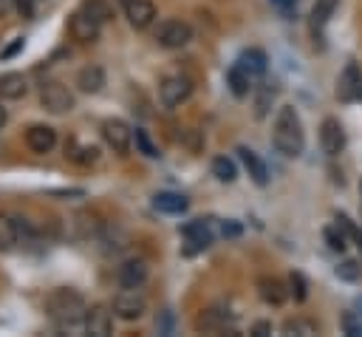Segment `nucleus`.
<instances>
[{
    "label": "nucleus",
    "instance_id": "nucleus-42",
    "mask_svg": "<svg viewBox=\"0 0 362 337\" xmlns=\"http://www.w3.org/2000/svg\"><path fill=\"white\" fill-rule=\"evenodd\" d=\"M272 3H274V6H280V8H291L297 0H272Z\"/></svg>",
    "mask_w": 362,
    "mask_h": 337
},
{
    "label": "nucleus",
    "instance_id": "nucleus-25",
    "mask_svg": "<svg viewBox=\"0 0 362 337\" xmlns=\"http://www.w3.org/2000/svg\"><path fill=\"white\" fill-rule=\"evenodd\" d=\"M20 241V232H17V221L8 218V215H0V252H11Z\"/></svg>",
    "mask_w": 362,
    "mask_h": 337
},
{
    "label": "nucleus",
    "instance_id": "nucleus-4",
    "mask_svg": "<svg viewBox=\"0 0 362 337\" xmlns=\"http://www.w3.org/2000/svg\"><path fill=\"white\" fill-rule=\"evenodd\" d=\"M189 96H192V79L184 76V74H170V76H164L161 85H158V102H161L167 110H175V108L184 105Z\"/></svg>",
    "mask_w": 362,
    "mask_h": 337
},
{
    "label": "nucleus",
    "instance_id": "nucleus-36",
    "mask_svg": "<svg viewBox=\"0 0 362 337\" xmlns=\"http://www.w3.org/2000/svg\"><path fill=\"white\" fill-rule=\"evenodd\" d=\"M337 278H339V280H359V278H362L359 261H342V263L337 266Z\"/></svg>",
    "mask_w": 362,
    "mask_h": 337
},
{
    "label": "nucleus",
    "instance_id": "nucleus-24",
    "mask_svg": "<svg viewBox=\"0 0 362 337\" xmlns=\"http://www.w3.org/2000/svg\"><path fill=\"white\" fill-rule=\"evenodd\" d=\"M79 8H82L88 17H93L96 23H102V25L113 17V6H110V0H82Z\"/></svg>",
    "mask_w": 362,
    "mask_h": 337
},
{
    "label": "nucleus",
    "instance_id": "nucleus-3",
    "mask_svg": "<svg viewBox=\"0 0 362 337\" xmlns=\"http://www.w3.org/2000/svg\"><path fill=\"white\" fill-rule=\"evenodd\" d=\"M192 40V25L187 20H178V17H167L158 23L156 28V42L167 51H178L184 45H189Z\"/></svg>",
    "mask_w": 362,
    "mask_h": 337
},
{
    "label": "nucleus",
    "instance_id": "nucleus-37",
    "mask_svg": "<svg viewBox=\"0 0 362 337\" xmlns=\"http://www.w3.org/2000/svg\"><path fill=\"white\" fill-rule=\"evenodd\" d=\"M11 6L20 11V17H34V0H11Z\"/></svg>",
    "mask_w": 362,
    "mask_h": 337
},
{
    "label": "nucleus",
    "instance_id": "nucleus-1",
    "mask_svg": "<svg viewBox=\"0 0 362 337\" xmlns=\"http://www.w3.org/2000/svg\"><path fill=\"white\" fill-rule=\"evenodd\" d=\"M272 142L288 159H297L303 153V147H305V130H303L300 113L291 105H280L277 108L274 127H272Z\"/></svg>",
    "mask_w": 362,
    "mask_h": 337
},
{
    "label": "nucleus",
    "instance_id": "nucleus-7",
    "mask_svg": "<svg viewBox=\"0 0 362 337\" xmlns=\"http://www.w3.org/2000/svg\"><path fill=\"white\" fill-rule=\"evenodd\" d=\"M102 139H105V144L113 150V153H119V156H127L130 153V144H133V130H130V125L124 122V119H105L102 122Z\"/></svg>",
    "mask_w": 362,
    "mask_h": 337
},
{
    "label": "nucleus",
    "instance_id": "nucleus-38",
    "mask_svg": "<svg viewBox=\"0 0 362 337\" xmlns=\"http://www.w3.org/2000/svg\"><path fill=\"white\" fill-rule=\"evenodd\" d=\"M17 51H23V37H17L14 42H8V45H6L3 51H0V59H11V57H14Z\"/></svg>",
    "mask_w": 362,
    "mask_h": 337
},
{
    "label": "nucleus",
    "instance_id": "nucleus-10",
    "mask_svg": "<svg viewBox=\"0 0 362 337\" xmlns=\"http://www.w3.org/2000/svg\"><path fill=\"white\" fill-rule=\"evenodd\" d=\"M320 147L331 159L342 153V147H345V130H342V125H339L337 116H325L322 119V125H320Z\"/></svg>",
    "mask_w": 362,
    "mask_h": 337
},
{
    "label": "nucleus",
    "instance_id": "nucleus-28",
    "mask_svg": "<svg viewBox=\"0 0 362 337\" xmlns=\"http://www.w3.org/2000/svg\"><path fill=\"white\" fill-rule=\"evenodd\" d=\"M274 88L269 85V82H263L260 88H257V99H255V116L257 119H263L266 113H269V108H272V102H274Z\"/></svg>",
    "mask_w": 362,
    "mask_h": 337
},
{
    "label": "nucleus",
    "instance_id": "nucleus-32",
    "mask_svg": "<svg viewBox=\"0 0 362 337\" xmlns=\"http://www.w3.org/2000/svg\"><path fill=\"white\" fill-rule=\"evenodd\" d=\"M133 142H136V150H139L141 156H147V159H158V147L153 144V139L147 136V130L136 127V130H133Z\"/></svg>",
    "mask_w": 362,
    "mask_h": 337
},
{
    "label": "nucleus",
    "instance_id": "nucleus-30",
    "mask_svg": "<svg viewBox=\"0 0 362 337\" xmlns=\"http://www.w3.org/2000/svg\"><path fill=\"white\" fill-rule=\"evenodd\" d=\"M322 238H325L328 249H334V252H345V249H348V235L339 229V224L325 227V229H322Z\"/></svg>",
    "mask_w": 362,
    "mask_h": 337
},
{
    "label": "nucleus",
    "instance_id": "nucleus-39",
    "mask_svg": "<svg viewBox=\"0 0 362 337\" xmlns=\"http://www.w3.org/2000/svg\"><path fill=\"white\" fill-rule=\"evenodd\" d=\"M252 334H255V337H266V334H272V323H269V320H257V323L252 326Z\"/></svg>",
    "mask_w": 362,
    "mask_h": 337
},
{
    "label": "nucleus",
    "instance_id": "nucleus-26",
    "mask_svg": "<svg viewBox=\"0 0 362 337\" xmlns=\"http://www.w3.org/2000/svg\"><path fill=\"white\" fill-rule=\"evenodd\" d=\"M212 176H215L218 181H223V184H232V181L238 178V167H235L232 159L215 156V159H212Z\"/></svg>",
    "mask_w": 362,
    "mask_h": 337
},
{
    "label": "nucleus",
    "instance_id": "nucleus-5",
    "mask_svg": "<svg viewBox=\"0 0 362 337\" xmlns=\"http://www.w3.org/2000/svg\"><path fill=\"white\" fill-rule=\"evenodd\" d=\"M40 105L51 113H68V110H74V93L62 82L45 79L40 85Z\"/></svg>",
    "mask_w": 362,
    "mask_h": 337
},
{
    "label": "nucleus",
    "instance_id": "nucleus-23",
    "mask_svg": "<svg viewBox=\"0 0 362 337\" xmlns=\"http://www.w3.org/2000/svg\"><path fill=\"white\" fill-rule=\"evenodd\" d=\"M65 156L76 164H93L99 159V147L96 144H79V142H68L65 144Z\"/></svg>",
    "mask_w": 362,
    "mask_h": 337
},
{
    "label": "nucleus",
    "instance_id": "nucleus-27",
    "mask_svg": "<svg viewBox=\"0 0 362 337\" xmlns=\"http://www.w3.org/2000/svg\"><path fill=\"white\" fill-rule=\"evenodd\" d=\"M337 3H339V0H314V8H311V25H314V28H322V25L334 17Z\"/></svg>",
    "mask_w": 362,
    "mask_h": 337
},
{
    "label": "nucleus",
    "instance_id": "nucleus-35",
    "mask_svg": "<svg viewBox=\"0 0 362 337\" xmlns=\"http://www.w3.org/2000/svg\"><path fill=\"white\" fill-rule=\"evenodd\" d=\"M337 224H339V229H342V232H345V235H348V238L362 249V229H359V227H356L345 212H337Z\"/></svg>",
    "mask_w": 362,
    "mask_h": 337
},
{
    "label": "nucleus",
    "instance_id": "nucleus-13",
    "mask_svg": "<svg viewBox=\"0 0 362 337\" xmlns=\"http://www.w3.org/2000/svg\"><path fill=\"white\" fill-rule=\"evenodd\" d=\"M147 263L141 261V258H127V261H122L119 263V269H116V280H119V286L122 289H139L144 280H147Z\"/></svg>",
    "mask_w": 362,
    "mask_h": 337
},
{
    "label": "nucleus",
    "instance_id": "nucleus-11",
    "mask_svg": "<svg viewBox=\"0 0 362 337\" xmlns=\"http://www.w3.org/2000/svg\"><path fill=\"white\" fill-rule=\"evenodd\" d=\"M119 3H122V8H124L127 23H130L136 31L150 28V25L156 23V17H158L153 0H119Z\"/></svg>",
    "mask_w": 362,
    "mask_h": 337
},
{
    "label": "nucleus",
    "instance_id": "nucleus-14",
    "mask_svg": "<svg viewBox=\"0 0 362 337\" xmlns=\"http://www.w3.org/2000/svg\"><path fill=\"white\" fill-rule=\"evenodd\" d=\"M257 295L266 306H283L288 300V286L274 275H263L257 280Z\"/></svg>",
    "mask_w": 362,
    "mask_h": 337
},
{
    "label": "nucleus",
    "instance_id": "nucleus-12",
    "mask_svg": "<svg viewBox=\"0 0 362 337\" xmlns=\"http://www.w3.org/2000/svg\"><path fill=\"white\" fill-rule=\"evenodd\" d=\"M337 96L342 102H359L362 99V68L356 62H348L337 82Z\"/></svg>",
    "mask_w": 362,
    "mask_h": 337
},
{
    "label": "nucleus",
    "instance_id": "nucleus-9",
    "mask_svg": "<svg viewBox=\"0 0 362 337\" xmlns=\"http://www.w3.org/2000/svg\"><path fill=\"white\" fill-rule=\"evenodd\" d=\"M68 34H71V40H76L79 45H90V42L99 40L102 23H96L93 17H88V14L79 8V11H74L71 20H68Z\"/></svg>",
    "mask_w": 362,
    "mask_h": 337
},
{
    "label": "nucleus",
    "instance_id": "nucleus-45",
    "mask_svg": "<svg viewBox=\"0 0 362 337\" xmlns=\"http://www.w3.org/2000/svg\"><path fill=\"white\" fill-rule=\"evenodd\" d=\"M359 193H362V184H359Z\"/></svg>",
    "mask_w": 362,
    "mask_h": 337
},
{
    "label": "nucleus",
    "instance_id": "nucleus-41",
    "mask_svg": "<svg viewBox=\"0 0 362 337\" xmlns=\"http://www.w3.org/2000/svg\"><path fill=\"white\" fill-rule=\"evenodd\" d=\"M8 11H11V0H0V20H3Z\"/></svg>",
    "mask_w": 362,
    "mask_h": 337
},
{
    "label": "nucleus",
    "instance_id": "nucleus-19",
    "mask_svg": "<svg viewBox=\"0 0 362 337\" xmlns=\"http://www.w3.org/2000/svg\"><path fill=\"white\" fill-rule=\"evenodd\" d=\"M153 207H156L158 212H167V215H181V212H187L189 201H187V195H181V193L161 190V193L153 195Z\"/></svg>",
    "mask_w": 362,
    "mask_h": 337
},
{
    "label": "nucleus",
    "instance_id": "nucleus-16",
    "mask_svg": "<svg viewBox=\"0 0 362 337\" xmlns=\"http://www.w3.org/2000/svg\"><path fill=\"white\" fill-rule=\"evenodd\" d=\"M238 156H240V161H243L249 178H252L257 187H266V184H269V167H266V161H263L252 147H246V144L238 147Z\"/></svg>",
    "mask_w": 362,
    "mask_h": 337
},
{
    "label": "nucleus",
    "instance_id": "nucleus-8",
    "mask_svg": "<svg viewBox=\"0 0 362 337\" xmlns=\"http://www.w3.org/2000/svg\"><path fill=\"white\" fill-rule=\"evenodd\" d=\"M82 323H85V331L88 334L107 337V334H113V309L107 303H93V306L85 309Z\"/></svg>",
    "mask_w": 362,
    "mask_h": 337
},
{
    "label": "nucleus",
    "instance_id": "nucleus-43",
    "mask_svg": "<svg viewBox=\"0 0 362 337\" xmlns=\"http://www.w3.org/2000/svg\"><path fill=\"white\" fill-rule=\"evenodd\" d=\"M6 122H8V110H6V108H3V102H0V127H3Z\"/></svg>",
    "mask_w": 362,
    "mask_h": 337
},
{
    "label": "nucleus",
    "instance_id": "nucleus-17",
    "mask_svg": "<svg viewBox=\"0 0 362 337\" xmlns=\"http://www.w3.org/2000/svg\"><path fill=\"white\" fill-rule=\"evenodd\" d=\"M181 235L187 238V252H195V249H206L209 244H212V229H209V224L206 221H201V218H195V221H189V224H184V229H181Z\"/></svg>",
    "mask_w": 362,
    "mask_h": 337
},
{
    "label": "nucleus",
    "instance_id": "nucleus-20",
    "mask_svg": "<svg viewBox=\"0 0 362 337\" xmlns=\"http://www.w3.org/2000/svg\"><path fill=\"white\" fill-rule=\"evenodd\" d=\"M25 93H28V82L23 74H17V71L0 74V99L14 102V99H23Z\"/></svg>",
    "mask_w": 362,
    "mask_h": 337
},
{
    "label": "nucleus",
    "instance_id": "nucleus-34",
    "mask_svg": "<svg viewBox=\"0 0 362 337\" xmlns=\"http://www.w3.org/2000/svg\"><path fill=\"white\" fill-rule=\"evenodd\" d=\"M195 329L198 331H221L223 329V317L218 312H204L198 320H195Z\"/></svg>",
    "mask_w": 362,
    "mask_h": 337
},
{
    "label": "nucleus",
    "instance_id": "nucleus-44",
    "mask_svg": "<svg viewBox=\"0 0 362 337\" xmlns=\"http://www.w3.org/2000/svg\"><path fill=\"white\" fill-rule=\"evenodd\" d=\"M356 309H359V314H362V295L356 297Z\"/></svg>",
    "mask_w": 362,
    "mask_h": 337
},
{
    "label": "nucleus",
    "instance_id": "nucleus-2",
    "mask_svg": "<svg viewBox=\"0 0 362 337\" xmlns=\"http://www.w3.org/2000/svg\"><path fill=\"white\" fill-rule=\"evenodd\" d=\"M42 309H45V314H48L54 323H59V326H74V323H79V320L85 317L88 303H85V297H82L76 289L59 286V289H54V292L45 295Z\"/></svg>",
    "mask_w": 362,
    "mask_h": 337
},
{
    "label": "nucleus",
    "instance_id": "nucleus-21",
    "mask_svg": "<svg viewBox=\"0 0 362 337\" xmlns=\"http://www.w3.org/2000/svg\"><path fill=\"white\" fill-rule=\"evenodd\" d=\"M76 88L82 93H99L105 88V68L102 65H85L76 74Z\"/></svg>",
    "mask_w": 362,
    "mask_h": 337
},
{
    "label": "nucleus",
    "instance_id": "nucleus-31",
    "mask_svg": "<svg viewBox=\"0 0 362 337\" xmlns=\"http://www.w3.org/2000/svg\"><path fill=\"white\" fill-rule=\"evenodd\" d=\"M286 286H288V297H294L297 303H303V300L308 297V280H305L303 272H291Z\"/></svg>",
    "mask_w": 362,
    "mask_h": 337
},
{
    "label": "nucleus",
    "instance_id": "nucleus-33",
    "mask_svg": "<svg viewBox=\"0 0 362 337\" xmlns=\"http://www.w3.org/2000/svg\"><path fill=\"white\" fill-rule=\"evenodd\" d=\"M339 326H342V331H345L348 337H362V314H356V312H342Z\"/></svg>",
    "mask_w": 362,
    "mask_h": 337
},
{
    "label": "nucleus",
    "instance_id": "nucleus-6",
    "mask_svg": "<svg viewBox=\"0 0 362 337\" xmlns=\"http://www.w3.org/2000/svg\"><path fill=\"white\" fill-rule=\"evenodd\" d=\"M110 309H113V317L133 323V320H139V317L147 312V297H144L139 289H122V292L113 297Z\"/></svg>",
    "mask_w": 362,
    "mask_h": 337
},
{
    "label": "nucleus",
    "instance_id": "nucleus-22",
    "mask_svg": "<svg viewBox=\"0 0 362 337\" xmlns=\"http://www.w3.org/2000/svg\"><path fill=\"white\" fill-rule=\"evenodd\" d=\"M252 76H260V74H266V68H269V59H266V51H260V48H246L243 54H240V59H238Z\"/></svg>",
    "mask_w": 362,
    "mask_h": 337
},
{
    "label": "nucleus",
    "instance_id": "nucleus-15",
    "mask_svg": "<svg viewBox=\"0 0 362 337\" xmlns=\"http://www.w3.org/2000/svg\"><path fill=\"white\" fill-rule=\"evenodd\" d=\"M25 144L34 150V153H51L54 144H57V130L51 125H31L25 130Z\"/></svg>",
    "mask_w": 362,
    "mask_h": 337
},
{
    "label": "nucleus",
    "instance_id": "nucleus-40",
    "mask_svg": "<svg viewBox=\"0 0 362 337\" xmlns=\"http://www.w3.org/2000/svg\"><path fill=\"white\" fill-rule=\"evenodd\" d=\"M223 235H240V227L238 224H223Z\"/></svg>",
    "mask_w": 362,
    "mask_h": 337
},
{
    "label": "nucleus",
    "instance_id": "nucleus-18",
    "mask_svg": "<svg viewBox=\"0 0 362 337\" xmlns=\"http://www.w3.org/2000/svg\"><path fill=\"white\" fill-rule=\"evenodd\" d=\"M226 85H229V91H232V96H238V99H246L249 93H252V74L240 65V62H235L229 71H226Z\"/></svg>",
    "mask_w": 362,
    "mask_h": 337
},
{
    "label": "nucleus",
    "instance_id": "nucleus-29",
    "mask_svg": "<svg viewBox=\"0 0 362 337\" xmlns=\"http://www.w3.org/2000/svg\"><path fill=\"white\" fill-rule=\"evenodd\" d=\"M283 334H303V337H308V334H317V323L305 320V317H288L283 323Z\"/></svg>",
    "mask_w": 362,
    "mask_h": 337
}]
</instances>
